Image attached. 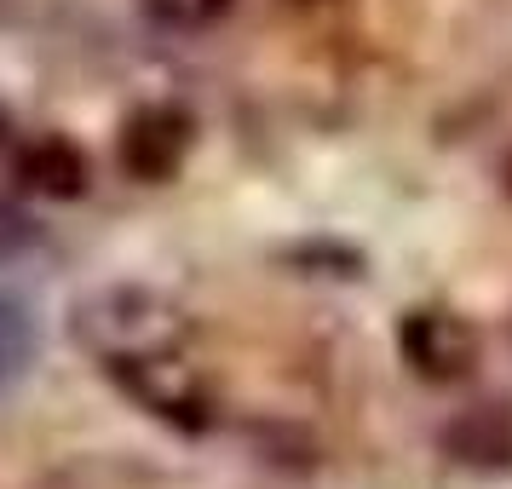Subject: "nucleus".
I'll return each instance as SVG.
<instances>
[{
    "label": "nucleus",
    "instance_id": "obj_7",
    "mask_svg": "<svg viewBox=\"0 0 512 489\" xmlns=\"http://www.w3.org/2000/svg\"><path fill=\"white\" fill-rule=\"evenodd\" d=\"M41 351V328H35V311H29L18 294L0 288V392L18 386Z\"/></svg>",
    "mask_w": 512,
    "mask_h": 489
},
{
    "label": "nucleus",
    "instance_id": "obj_8",
    "mask_svg": "<svg viewBox=\"0 0 512 489\" xmlns=\"http://www.w3.org/2000/svg\"><path fill=\"white\" fill-rule=\"evenodd\" d=\"M29 242H35V219H29L18 202H6V196H0V265H6V259H18Z\"/></svg>",
    "mask_w": 512,
    "mask_h": 489
},
{
    "label": "nucleus",
    "instance_id": "obj_6",
    "mask_svg": "<svg viewBox=\"0 0 512 489\" xmlns=\"http://www.w3.org/2000/svg\"><path fill=\"white\" fill-rule=\"evenodd\" d=\"M443 449L466 466H512V415L507 409H466L449 432H443Z\"/></svg>",
    "mask_w": 512,
    "mask_h": 489
},
{
    "label": "nucleus",
    "instance_id": "obj_2",
    "mask_svg": "<svg viewBox=\"0 0 512 489\" xmlns=\"http://www.w3.org/2000/svg\"><path fill=\"white\" fill-rule=\"evenodd\" d=\"M116 374V386L139 409H150L167 426H185V432H202L208 426V392L202 380L179 363V351H150V357H121V363H104Z\"/></svg>",
    "mask_w": 512,
    "mask_h": 489
},
{
    "label": "nucleus",
    "instance_id": "obj_1",
    "mask_svg": "<svg viewBox=\"0 0 512 489\" xmlns=\"http://www.w3.org/2000/svg\"><path fill=\"white\" fill-rule=\"evenodd\" d=\"M75 334H87V346L104 357V363H121V357H150V351H179L185 340V317L162 305L156 294H139V288H116L93 300L87 311H75Z\"/></svg>",
    "mask_w": 512,
    "mask_h": 489
},
{
    "label": "nucleus",
    "instance_id": "obj_5",
    "mask_svg": "<svg viewBox=\"0 0 512 489\" xmlns=\"http://www.w3.org/2000/svg\"><path fill=\"white\" fill-rule=\"evenodd\" d=\"M12 179L18 190L29 196H47V202H75V196H87L93 185V167H87V150L64 133H41V139H29L12 150Z\"/></svg>",
    "mask_w": 512,
    "mask_h": 489
},
{
    "label": "nucleus",
    "instance_id": "obj_4",
    "mask_svg": "<svg viewBox=\"0 0 512 489\" xmlns=\"http://www.w3.org/2000/svg\"><path fill=\"white\" fill-rule=\"evenodd\" d=\"M397 351L420 380L455 386L478 369V328L466 317H449V311H409L397 323Z\"/></svg>",
    "mask_w": 512,
    "mask_h": 489
},
{
    "label": "nucleus",
    "instance_id": "obj_3",
    "mask_svg": "<svg viewBox=\"0 0 512 489\" xmlns=\"http://www.w3.org/2000/svg\"><path fill=\"white\" fill-rule=\"evenodd\" d=\"M190 144H196V121L190 110L179 104H139L133 116L121 121V139H116V156L121 167L144 179V185H167L179 167H185Z\"/></svg>",
    "mask_w": 512,
    "mask_h": 489
},
{
    "label": "nucleus",
    "instance_id": "obj_9",
    "mask_svg": "<svg viewBox=\"0 0 512 489\" xmlns=\"http://www.w3.org/2000/svg\"><path fill=\"white\" fill-rule=\"evenodd\" d=\"M507 196H512V162H507Z\"/></svg>",
    "mask_w": 512,
    "mask_h": 489
}]
</instances>
